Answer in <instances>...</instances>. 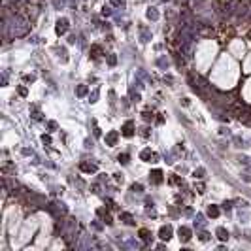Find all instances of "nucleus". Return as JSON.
<instances>
[{
  "instance_id": "1",
  "label": "nucleus",
  "mask_w": 251,
  "mask_h": 251,
  "mask_svg": "<svg viewBox=\"0 0 251 251\" xmlns=\"http://www.w3.org/2000/svg\"><path fill=\"white\" fill-rule=\"evenodd\" d=\"M45 210H47L49 213H53L55 217H60V215L68 213V208H66L63 202H49L47 206H45Z\"/></svg>"
},
{
  "instance_id": "2",
  "label": "nucleus",
  "mask_w": 251,
  "mask_h": 251,
  "mask_svg": "<svg viewBox=\"0 0 251 251\" xmlns=\"http://www.w3.org/2000/svg\"><path fill=\"white\" fill-rule=\"evenodd\" d=\"M68 27H70V25H68V19H66V17H60L59 21H57L55 32H57L59 36H63V34H66V32H68Z\"/></svg>"
},
{
  "instance_id": "3",
  "label": "nucleus",
  "mask_w": 251,
  "mask_h": 251,
  "mask_svg": "<svg viewBox=\"0 0 251 251\" xmlns=\"http://www.w3.org/2000/svg\"><path fill=\"white\" fill-rule=\"evenodd\" d=\"M134 130H136L134 129V121H127L125 125L121 127V134L125 138H132V136H134Z\"/></svg>"
},
{
  "instance_id": "4",
  "label": "nucleus",
  "mask_w": 251,
  "mask_h": 251,
  "mask_svg": "<svg viewBox=\"0 0 251 251\" xmlns=\"http://www.w3.org/2000/svg\"><path fill=\"white\" fill-rule=\"evenodd\" d=\"M140 42L142 44H147V42H151V38H153V34H151V28H147L146 25H142L140 28Z\"/></svg>"
},
{
  "instance_id": "5",
  "label": "nucleus",
  "mask_w": 251,
  "mask_h": 251,
  "mask_svg": "<svg viewBox=\"0 0 251 251\" xmlns=\"http://www.w3.org/2000/svg\"><path fill=\"white\" fill-rule=\"evenodd\" d=\"M140 159H142V161H146V162H155L157 161V155L149 149V147H146V149L140 151Z\"/></svg>"
},
{
  "instance_id": "6",
  "label": "nucleus",
  "mask_w": 251,
  "mask_h": 251,
  "mask_svg": "<svg viewBox=\"0 0 251 251\" xmlns=\"http://www.w3.org/2000/svg\"><path fill=\"white\" fill-rule=\"evenodd\" d=\"M172 232H174V230H172L170 225H162L161 230H159V238H161V240H164V242H168V240L172 238Z\"/></svg>"
},
{
  "instance_id": "7",
  "label": "nucleus",
  "mask_w": 251,
  "mask_h": 251,
  "mask_svg": "<svg viewBox=\"0 0 251 251\" xmlns=\"http://www.w3.org/2000/svg\"><path fill=\"white\" fill-rule=\"evenodd\" d=\"M104 140H106V146L113 147L115 143H117V140H119V132H117V130H110V132L106 134V138H104Z\"/></svg>"
},
{
  "instance_id": "8",
  "label": "nucleus",
  "mask_w": 251,
  "mask_h": 251,
  "mask_svg": "<svg viewBox=\"0 0 251 251\" xmlns=\"http://www.w3.org/2000/svg\"><path fill=\"white\" fill-rule=\"evenodd\" d=\"M79 170L85 172V174H95L96 170H98V166H96L95 162H81V164H79Z\"/></svg>"
},
{
  "instance_id": "9",
  "label": "nucleus",
  "mask_w": 251,
  "mask_h": 251,
  "mask_svg": "<svg viewBox=\"0 0 251 251\" xmlns=\"http://www.w3.org/2000/svg\"><path fill=\"white\" fill-rule=\"evenodd\" d=\"M149 181L155 183V185H161V183H162V170H159V168H157V170H153L149 174Z\"/></svg>"
},
{
  "instance_id": "10",
  "label": "nucleus",
  "mask_w": 251,
  "mask_h": 251,
  "mask_svg": "<svg viewBox=\"0 0 251 251\" xmlns=\"http://www.w3.org/2000/svg\"><path fill=\"white\" fill-rule=\"evenodd\" d=\"M178 234H179V240H181V242H189V240H191V228L189 227H179Z\"/></svg>"
},
{
  "instance_id": "11",
  "label": "nucleus",
  "mask_w": 251,
  "mask_h": 251,
  "mask_svg": "<svg viewBox=\"0 0 251 251\" xmlns=\"http://www.w3.org/2000/svg\"><path fill=\"white\" fill-rule=\"evenodd\" d=\"M215 236L221 240V242H227V240H228V230L225 228V227H217V230H215Z\"/></svg>"
},
{
  "instance_id": "12",
  "label": "nucleus",
  "mask_w": 251,
  "mask_h": 251,
  "mask_svg": "<svg viewBox=\"0 0 251 251\" xmlns=\"http://www.w3.org/2000/svg\"><path fill=\"white\" fill-rule=\"evenodd\" d=\"M140 238H142V242H143V244H149L151 240H153L151 230H147V228H140Z\"/></svg>"
},
{
  "instance_id": "13",
  "label": "nucleus",
  "mask_w": 251,
  "mask_h": 251,
  "mask_svg": "<svg viewBox=\"0 0 251 251\" xmlns=\"http://www.w3.org/2000/svg\"><path fill=\"white\" fill-rule=\"evenodd\" d=\"M119 219H121L125 225H134V217H132L129 212H121V213H119Z\"/></svg>"
},
{
  "instance_id": "14",
  "label": "nucleus",
  "mask_w": 251,
  "mask_h": 251,
  "mask_svg": "<svg viewBox=\"0 0 251 251\" xmlns=\"http://www.w3.org/2000/svg\"><path fill=\"white\" fill-rule=\"evenodd\" d=\"M146 17L149 19V21H157L159 19V12L155 8H147V12H146Z\"/></svg>"
},
{
  "instance_id": "15",
  "label": "nucleus",
  "mask_w": 251,
  "mask_h": 251,
  "mask_svg": "<svg viewBox=\"0 0 251 251\" xmlns=\"http://www.w3.org/2000/svg\"><path fill=\"white\" fill-rule=\"evenodd\" d=\"M194 227H196V228H202V227H206V217H204L202 213H198L196 217H194Z\"/></svg>"
},
{
  "instance_id": "16",
  "label": "nucleus",
  "mask_w": 251,
  "mask_h": 251,
  "mask_svg": "<svg viewBox=\"0 0 251 251\" xmlns=\"http://www.w3.org/2000/svg\"><path fill=\"white\" fill-rule=\"evenodd\" d=\"M219 213H221V212H219V208L215 206V204H212V206H208V215H210V217H212V219H217V217H219Z\"/></svg>"
},
{
  "instance_id": "17",
  "label": "nucleus",
  "mask_w": 251,
  "mask_h": 251,
  "mask_svg": "<svg viewBox=\"0 0 251 251\" xmlns=\"http://www.w3.org/2000/svg\"><path fill=\"white\" fill-rule=\"evenodd\" d=\"M100 55H102V47H100V45H96V44L91 45V57H93V59H98Z\"/></svg>"
},
{
  "instance_id": "18",
  "label": "nucleus",
  "mask_w": 251,
  "mask_h": 251,
  "mask_svg": "<svg viewBox=\"0 0 251 251\" xmlns=\"http://www.w3.org/2000/svg\"><path fill=\"white\" fill-rule=\"evenodd\" d=\"M87 93H89V87L87 85H78L76 87V96H85Z\"/></svg>"
},
{
  "instance_id": "19",
  "label": "nucleus",
  "mask_w": 251,
  "mask_h": 251,
  "mask_svg": "<svg viewBox=\"0 0 251 251\" xmlns=\"http://www.w3.org/2000/svg\"><path fill=\"white\" fill-rule=\"evenodd\" d=\"M129 161H130L129 153H121V155H117V162H121V164H129Z\"/></svg>"
},
{
  "instance_id": "20",
  "label": "nucleus",
  "mask_w": 251,
  "mask_h": 251,
  "mask_svg": "<svg viewBox=\"0 0 251 251\" xmlns=\"http://www.w3.org/2000/svg\"><path fill=\"white\" fill-rule=\"evenodd\" d=\"M30 108H32V117H34V119H36V121H42V113L38 111V106H36V104H32Z\"/></svg>"
},
{
  "instance_id": "21",
  "label": "nucleus",
  "mask_w": 251,
  "mask_h": 251,
  "mask_svg": "<svg viewBox=\"0 0 251 251\" xmlns=\"http://www.w3.org/2000/svg\"><path fill=\"white\" fill-rule=\"evenodd\" d=\"M130 191H132V193H138V194H142V193H143V185H142V183H132Z\"/></svg>"
},
{
  "instance_id": "22",
  "label": "nucleus",
  "mask_w": 251,
  "mask_h": 251,
  "mask_svg": "<svg viewBox=\"0 0 251 251\" xmlns=\"http://www.w3.org/2000/svg\"><path fill=\"white\" fill-rule=\"evenodd\" d=\"M193 176L196 178V179H202L204 176H206V170H204V168H196V170L193 172Z\"/></svg>"
},
{
  "instance_id": "23",
  "label": "nucleus",
  "mask_w": 251,
  "mask_h": 251,
  "mask_svg": "<svg viewBox=\"0 0 251 251\" xmlns=\"http://www.w3.org/2000/svg\"><path fill=\"white\" fill-rule=\"evenodd\" d=\"M98 95H100V91H98V89H95L93 93L89 95V102H91V104H95V102L98 100Z\"/></svg>"
},
{
  "instance_id": "24",
  "label": "nucleus",
  "mask_w": 251,
  "mask_h": 251,
  "mask_svg": "<svg viewBox=\"0 0 251 251\" xmlns=\"http://www.w3.org/2000/svg\"><path fill=\"white\" fill-rule=\"evenodd\" d=\"M157 64L161 66V68H164V70H166V68H168V59H166V57H161V59H157Z\"/></svg>"
},
{
  "instance_id": "25",
  "label": "nucleus",
  "mask_w": 251,
  "mask_h": 251,
  "mask_svg": "<svg viewBox=\"0 0 251 251\" xmlns=\"http://www.w3.org/2000/svg\"><path fill=\"white\" fill-rule=\"evenodd\" d=\"M142 115H143V119H146V121H153V119H155V115H153V111H151V110H146Z\"/></svg>"
},
{
  "instance_id": "26",
  "label": "nucleus",
  "mask_w": 251,
  "mask_h": 251,
  "mask_svg": "<svg viewBox=\"0 0 251 251\" xmlns=\"http://www.w3.org/2000/svg\"><path fill=\"white\" fill-rule=\"evenodd\" d=\"M170 183H174V185H179V187H181V185H183V179L179 178V176H172V178H170Z\"/></svg>"
},
{
  "instance_id": "27",
  "label": "nucleus",
  "mask_w": 251,
  "mask_h": 251,
  "mask_svg": "<svg viewBox=\"0 0 251 251\" xmlns=\"http://www.w3.org/2000/svg\"><path fill=\"white\" fill-rule=\"evenodd\" d=\"M17 93L21 95V96H27V95H28V89H27L25 85H19V87H17Z\"/></svg>"
},
{
  "instance_id": "28",
  "label": "nucleus",
  "mask_w": 251,
  "mask_h": 251,
  "mask_svg": "<svg viewBox=\"0 0 251 251\" xmlns=\"http://www.w3.org/2000/svg\"><path fill=\"white\" fill-rule=\"evenodd\" d=\"M57 51H59V57L63 59V63H66V60H68V57H66V49L60 47V49H57Z\"/></svg>"
},
{
  "instance_id": "29",
  "label": "nucleus",
  "mask_w": 251,
  "mask_h": 251,
  "mask_svg": "<svg viewBox=\"0 0 251 251\" xmlns=\"http://www.w3.org/2000/svg\"><path fill=\"white\" fill-rule=\"evenodd\" d=\"M108 64H110V66L117 64V57H115V55H108Z\"/></svg>"
},
{
  "instance_id": "30",
  "label": "nucleus",
  "mask_w": 251,
  "mask_h": 251,
  "mask_svg": "<svg viewBox=\"0 0 251 251\" xmlns=\"http://www.w3.org/2000/svg\"><path fill=\"white\" fill-rule=\"evenodd\" d=\"M34 79H36V76H32V74H25L23 76V81H27V83H32Z\"/></svg>"
},
{
  "instance_id": "31",
  "label": "nucleus",
  "mask_w": 251,
  "mask_h": 251,
  "mask_svg": "<svg viewBox=\"0 0 251 251\" xmlns=\"http://www.w3.org/2000/svg\"><path fill=\"white\" fill-rule=\"evenodd\" d=\"M130 98H132V102H138L140 100V93H136L134 89H130Z\"/></svg>"
},
{
  "instance_id": "32",
  "label": "nucleus",
  "mask_w": 251,
  "mask_h": 251,
  "mask_svg": "<svg viewBox=\"0 0 251 251\" xmlns=\"http://www.w3.org/2000/svg\"><path fill=\"white\" fill-rule=\"evenodd\" d=\"M127 245H129V247H140V242H138V240H129V242H127Z\"/></svg>"
},
{
  "instance_id": "33",
  "label": "nucleus",
  "mask_w": 251,
  "mask_h": 251,
  "mask_svg": "<svg viewBox=\"0 0 251 251\" xmlns=\"http://www.w3.org/2000/svg\"><path fill=\"white\" fill-rule=\"evenodd\" d=\"M127 0H111V6H117V8H123Z\"/></svg>"
},
{
  "instance_id": "34",
  "label": "nucleus",
  "mask_w": 251,
  "mask_h": 251,
  "mask_svg": "<svg viewBox=\"0 0 251 251\" xmlns=\"http://www.w3.org/2000/svg\"><path fill=\"white\" fill-rule=\"evenodd\" d=\"M104 223H106V225H113V219H111V215L108 213V212L104 213Z\"/></svg>"
},
{
  "instance_id": "35",
  "label": "nucleus",
  "mask_w": 251,
  "mask_h": 251,
  "mask_svg": "<svg viewBox=\"0 0 251 251\" xmlns=\"http://www.w3.org/2000/svg\"><path fill=\"white\" fill-rule=\"evenodd\" d=\"M198 238H200V242H208V240L212 238V236H210L208 232H200V236H198Z\"/></svg>"
},
{
  "instance_id": "36",
  "label": "nucleus",
  "mask_w": 251,
  "mask_h": 251,
  "mask_svg": "<svg viewBox=\"0 0 251 251\" xmlns=\"http://www.w3.org/2000/svg\"><path fill=\"white\" fill-rule=\"evenodd\" d=\"M102 15H104V17H110V15H111V9L108 8V6H104V8H102Z\"/></svg>"
},
{
  "instance_id": "37",
  "label": "nucleus",
  "mask_w": 251,
  "mask_h": 251,
  "mask_svg": "<svg viewBox=\"0 0 251 251\" xmlns=\"http://www.w3.org/2000/svg\"><path fill=\"white\" fill-rule=\"evenodd\" d=\"M140 134H142L143 138H149V129H147V127H143V129L140 130Z\"/></svg>"
},
{
  "instance_id": "38",
  "label": "nucleus",
  "mask_w": 251,
  "mask_h": 251,
  "mask_svg": "<svg viewBox=\"0 0 251 251\" xmlns=\"http://www.w3.org/2000/svg\"><path fill=\"white\" fill-rule=\"evenodd\" d=\"M194 189H196V193H204V183H196V185H194Z\"/></svg>"
},
{
  "instance_id": "39",
  "label": "nucleus",
  "mask_w": 251,
  "mask_h": 251,
  "mask_svg": "<svg viewBox=\"0 0 251 251\" xmlns=\"http://www.w3.org/2000/svg\"><path fill=\"white\" fill-rule=\"evenodd\" d=\"M53 4H55V8H63L64 6V0H53Z\"/></svg>"
},
{
  "instance_id": "40",
  "label": "nucleus",
  "mask_w": 251,
  "mask_h": 251,
  "mask_svg": "<svg viewBox=\"0 0 251 251\" xmlns=\"http://www.w3.org/2000/svg\"><path fill=\"white\" fill-rule=\"evenodd\" d=\"M47 127H49L51 130H57V123H55V121H49V123H47Z\"/></svg>"
},
{
  "instance_id": "41",
  "label": "nucleus",
  "mask_w": 251,
  "mask_h": 251,
  "mask_svg": "<svg viewBox=\"0 0 251 251\" xmlns=\"http://www.w3.org/2000/svg\"><path fill=\"white\" fill-rule=\"evenodd\" d=\"M113 176H115V181H119V183H123V179H125L123 174H113Z\"/></svg>"
},
{
  "instance_id": "42",
  "label": "nucleus",
  "mask_w": 251,
  "mask_h": 251,
  "mask_svg": "<svg viewBox=\"0 0 251 251\" xmlns=\"http://www.w3.org/2000/svg\"><path fill=\"white\" fill-rule=\"evenodd\" d=\"M42 142H44V143H51V136H45V134H44V136H42Z\"/></svg>"
},
{
  "instance_id": "43",
  "label": "nucleus",
  "mask_w": 251,
  "mask_h": 251,
  "mask_svg": "<svg viewBox=\"0 0 251 251\" xmlns=\"http://www.w3.org/2000/svg\"><path fill=\"white\" fill-rule=\"evenodd\" d=\"M93 193H100V185H98V183H93Z\"/></svg>"
},
{
  "instance_id": "44",
  "label": "nucleus",
  "mask_w": 251,
  "mask_h": 251,
  "mask_svg": "<svg viewBox=\"0 0 251 251\" xmlns=\"http://www.w3.org/2000/svg\"><path fill=\"white\" fill-rule=\"evenodd\" d=\"M223 208H225V210H230V208H232V202H230V200H227V202L223 204Z\"/></svg>"
},
{
  "instance_id": "45",
  "label": "nucleus",
  "mask_w": 251,
  "mask_h": 251,
  "mask_svg": "<svg viewBox=\"0 0 251 251\" xmlns=\"http://www.w3.org/2000/svg\"><path fill=\"white\" fill-rule=\"evenodd\" d=\"M21 153H23V155H27V157H28V155H32V151L27 149V147H25V149H21Z\"/></svg>"
},
{
  "instance_id": "46",
  "label": "nucleus",
  "mask_w": 251,
  "mask_h": 251,
  "mask_svg": "<svg viewBox=\"0 0 251 251\" xmlns=\"http://www.w3.org/2000/svg\"><path fill=\"white\" fill-rule=\"evenodd\" d=\"M146 206L147 208H153V200H151V198H146Z\"/></svg>"
},
{
  "instance_id": "47",
  "label": "nucleus",
  "mask_w": 251,
  "mask_h": 251,
  "mask_svg": "<svg viewBox=\"0 0 251 251\" xmlns=\"http://www.w3.org/2000/svg\"><path fill=\"white\" fill-rule=\"evenodd\" d=\"M93 227H95L96 230H102V225H100V223H93Z\"/></svg>"
},
{
  "instance_id": "48",
  "label": "nucleus",
  "mask_w": 251,
  "mask_h": 251,
  "mask_svg": "<svg viewBox=\"0 0 251 251\" xmlns=\"http://www.w3.org/2000/svg\"><path fill=\"white\" fill-rule=\"evenodd\" d=\"M68 44H76V36H70V38H68Z\"/></svg>"
},
{
  "instance_id": "49",
  "label": "nucleus",
  "mask_w": 251,
  "mask_h": 251,
  "mask_svg": "<svg viewBox=\"0 0 251 251\" xmlns=\"http://www.w3.org/2000/svg\"><path fill=\"white\" fill-rule=\"evenodd\" d=\"M85 147H93V142H91V140H85Z\"/></svg>"
}]
</instances>
